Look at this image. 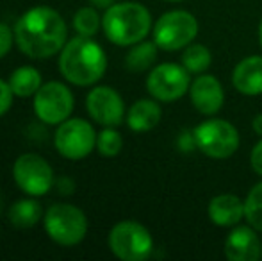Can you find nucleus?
<instances>
[{
	"mask_svg": "<svg viewBox=\"0 0 262 261\" xmlns=\"http://www.w3.org/2000/svg\"><path fill=\"white\" fill-rule=\"evenodd\" d=\"M14 39L25 56L34 59L50 57L64 47L66 24L61 14L50 7H32L16 22Z\"/></svg>",
	"mask_w": 262,
	"mask_h": 261,
	"instance_id": "1",
	"label": "nucleus"
},
{
	"mask_svg": "<svg viewBox=\"0 0 262 261\" xmlns=\"http://www.w3.org/2000/svg\"><path fill=\"white\" fill-rule=\"evenodd\" d=\"M107 68V57L102 47L88 36L70 39L61 49L59 70L62 77L77 86L95 84Z\"/></svg>",
	"mask_w": 262,
	"mask_h": 261,
	"instance_id": "2",
	"label": "nucleus"
},
{
	"mask_svg": "<svg viewBox=\"0 0 262 261\" xmlns=\"http://www.w3.org/2000/svg\"><path fill=\"white\" fill-rule=\"evenodd\" d=\"M104 32L109 42L120 47H130L143 42L152 27V16L138 2L113 4L102 18Z\"/></svg>",
	"mask_w": 262,
	"mask_h": 261,
	"instance_id": "3",
	"label": "nucleus"
},
{
	"mask_svg": "<svg viewBox=\"0 0 262 261\" xmlns=\"http://www.w3.org/2000/svg\"><path fill=\"white\" fill-rule=\"evenodd\" d=\"M198 34V22L191 13L182 9L168 11L154 25V42L159 49L180 50L193 43Z\"/></svg>",
	"mask_w": 262,
	"mask_h": 261,
	"instance_id": "4",
	"label": "nucleus"
},
{
	"mask_svg": "<svg viewBox=\"0 0 262 261\" xmlns=\"http://www.w3.org/2000/svg\"><path fill=\"white\" fill-rule=\"evenodd\" d=\"M45 231L55 244L72 247L86 236L88 218L82 209L72 204H54L45 215Z\"/></svg>",
	"mask_w": 262,
	"mask_h": 261,
	"instance_id": "5",
	"label": "nucleus"
},
{
	"mask_svg": "<svg viewBox=\"0 0 262 261\" xmlns=\"http://www.w3.org/2000/svg\"><path fill=\"white\" fill-rule=\"evenodd\" d=\"M109 247L116 258L123 261H145L154 251V240L145 226L125 220L111 229Z\"/></svg>",
	"mask_w": 262,
	"mask_h": 261,
	"instance_id": "6",
	"label": "nucleus"
},
{
	"mask_svg": "<svg viewBox=\"0 0 262 261\" xmlns=\"http://www.w3.org/2000/svg\"><path fill=\"white\" fill-rule=\"evenodd\" d=\"M193 134L196 149L214 159H227L239 149V132L227 120H205Z\"/></svg>",
	"mask_w": 262,
	"mask_h": 261,
	"instance_id": "7",
	"label": "nucleus"
},
{
	"mask_svg": "<svg viewBox=\"0 0 262 261\" xmlns=\"http://www.w3.org/2000/svg\"><path fill=\"white\" fill-rule=\"evenodd\" d=\"M55 149L66 159H82L97 147V134L90 122L82 118L64 120L55 131Z\"/></svg>",
	"mask_w": 262,
	"mask_h": 261,
	"instance_id": "8",
	"label": "nucleus"
},
{
	"mask_svg": "<svg viewBox=\"0 0 262 261\" xmlns=\"http://www.w3.org/2000/svg\"><path fill=\"white\" fill-rule=\"evenodd\" d=\"M73 111V95L62 83H47L34 95V113L41 122L55 126L68 120Z\"/></svg>",
	"mask_w": 262,
	"mask_h": 261,
	"instance_id": "9",
	"label": "nucleus"
},
{
	"mask_svg": "<svg viewBox=\"0 0 262 261\" xmlns=\"http://www.w3.org/2000/svg\"><path fill=\"white\" fill-rule=\"evenodd\" d=\"M16 185L32 197L45 195L54 185V170L38 154H21L13 165Z\"/></svg>",
	"mask_w": 262,
	"mask_h": 261,
	"instance_id": "10",
	"label": "nucleus"
},
{
	"mask_svg": "<svg viewBox=\"0 0 262 261\" xmlns=\"http://www.w3.org/2000/svg\"><path fill=\"white\" fill-rule=\"evenodd\" d=\"M146 90L156 101L173 102L189 91V72L184 65L162 63L150 72Z\"/></svg>",
	"mask_w": 262,
	"mask_h": 261,
	"instance_id": "11",
	"label": "nucleus"
},
{
	"mask_svg": "<svg viewBox=\"0 0 262 261\" xmlns=\"http://www.w3.org/2000/svg\"><path fill=\"white\" fill-rule=\"evenodd\" d=\"M86 108L91 118L105 127L120 126L123 120V101L120 93L109 86H98L91 90L86 98Z\"/></svg>",
	"mask_w": 262,
	"mask_h": 261,
	"instance_id": "12",
	"label": "nucleus"
},
{
	"mask_svg": "<svg viewBox=\"0 0 262 261\" xmlns=\"http://www.w3.org/2000/svg\"><path fill=\"white\" fill-rule=\"evenodd\" d=\"M189 95L193 106L202 115H216L223 108V86L214 75H198L191 83Z\"/></svg>",
	"mask_w": 262,
	"mask_h": 261,
	"instance_id": "13",
	"label": "nucleus"
},
{
	"mask_svg": "<svg viewBox=\"0 0 262 261\" xmlns=\"http://www.w3.org/2000/svg\"><path fill=\"white\" fill-rule=\"evenodd\" d=\"M225 256L230 261H257L262 256L260 240L253 227H235L225 240Z\"/></svg>",
	"mask_w": 262,
	"mask_h": 261,
	"instance_id": "14",
	"label": "nucleus"
},
{
	"mask_svg": "<svg viewBox=\"0 0 262 261\" xmlns=\"http://www.w3.org/2000/svg\"><path fill=\"white\" fill-rule=\"evenodd\" d=\"M234 88L243 95L255 97L262 93V56H250L239 61L232 73Z\"/></svg>",
	"mask_w": 262,
	"mask_h": 261,
	"instance_id": "15",
	"label": "nucleus"
},
{
	"mask_svg": "<svg viewBox=\"0 0 262 261\" xmlns=\"http://www.w3.org/2000/svg\"><path fill=\"white\" fill-rule=\"evenodd\" d=\"M209 218L220 227L235 226L245 218V202L232 193L216 195L209 202Z\"/></svg>",
	"mask_w": 262,
	"mask_h": 261,
	"instance_id": "16",
	"label": "nucleus"
},
{
	"mask_svg": "<svg viewBox=\"0 0 262 261\" xmlns=\"http://www.w3.org/2000/svg\"><path fill=\"white\" fill-rule=\"evenodd\" d=\"M161 106L156 101H148V98H141L127 113V124L132 131L136 132H146L152 131L154 127L161 122Z\"/></svg>",
	"mask_w": 262,
	"mask_h": 261,
	"instance_id": "17",
	"label": "nucleus"
},
{
	"mask_svg": "<svg viewBox=\"0 0 262 261\" xmlns=\"http://www.w3.org/2000/svg\"><path fill=\"white\" fill-rule=\"evenodd\" d=\"M9 86L14 95L18 97H31L41 88V75L32 66H21L14 70L9 79Z\"/></svg>",
	"mask_w": 262,
	"mask_h": 261,
	"instance_id": "18",
	"label": "nucleus"
},
{
	"mask_svg": "<svg viewBox=\"0 0 262 261\" xmlns=\"http://www.w3.org/2000/svg\"><path fill=\"white\" fill-rule=\"evenodd\" d=\"M41 206L36 200L31 198H21V200L14 202L9 209V222L14 227H20V229H27L32 227L39 222L41 218Z\"/></svg>",
	"mask_w": 262,
	"mask_h": 261,
	"instance_id": "19",
	"label": "nucleus"
},
{
	"mask_svg": "<svg viewBox=\"0 0 262 261\" xmlns=\"http://www.w3.org/2000/svg\"><path fill=\"white\" fill-rule=\"evenodd\" d=\"M157 43L156 42H139L128 50L125 66L130 72H145L157 59Z\"/></svg>",
	"mask_w": 262,
	"mask_h": 261,
	"instance_id": "20",
	"label": "nucleus"
},
{
	"mask_svg": "<svg viewBox=\"0 0 262 261\" xmlns=\"http://www.w3.org/2000/svg\"><path fill=\"white\" fill-rule=\"evenodd\" d=\"M212 56L205 45H187L182 54V65L189 73H204L210 66Z\"/></svg>",
	"mask_w": 262,
	"mask_h": 261,
	"instance_id": "21",
	"label": "nucleus"
},
{
	"mask_svg": "<svg viewBox=\"0 0 262 261\" xmlns=\"http://www.w3.org/2000/svg\"><path fill=\"white\" fill-rule=\"evenodd\" d=\"M245 218L255 231H262V181L257 183L246 197Z\"/></svg>",
	"mask_w": 262,
	"mask_h": 261,
	"instance_id": "22",
	"label": "nucleus"
},
{
	"mask_svg": "<svg viewBox=\"0 0 262 261\" xmlns=\"http://www.w3.org/2000/svg\"><path fill=\"white\" fill-rule=\"evenodd\" d=\"M73 27L80 36H91L97 34L98 27H100V16L93 7H82L77 11L75 18H73Z\"/></svg>",
	"mask_w": 262,
	"mask_h": 261,
	"instance_id": "23",
	"label": "nucleus"
},
{
	"mask_svg": "<svg viewBox=\"0 0 262 261\" xmlns=\"http://www.w3.org/2000/svg\"><path fill=\"white\" fill-rule=\"evenodd\" d=\"M121 147H123V139H121L120 132L114 131L113 127H107L97 136V149L102 156H116V154H120Z\"/></svg>",
	"mask_w": 262,
	"mask_h": 261,
	"instance_id": "24",
	"label": "nucleus"
},
{
	"mask_svg": "<svg viewBox=\"0 0 262 261\" xmlns=\"http://www.w3.org/2000/svg\"><path fill=\"white\" fill-rule=\"evenodd\" d=\"M13 90H11L9 83H4L0 79V116L6 115L9 111L11 104H13Z\"/></svg>",
	"mask_w": 262,
	"mask_h": 261,
	"instance_id": "25",
	"label": "nucleus"
},
{
	"mask_svg": "<svg viewBox=\"0 0 262 261\" xmlns=\"http://www.w3.org/2000/svg\"><path fill=\"white\" fill-rule=\"evenodd\" d=\"M13 45V32L6 24H0V59L11 50Z\"/></svg>",
	"mask_w": 262,
	"mask_h": 261,
	"instance_id": "26",
	"label": "nucleus"
},
{
	"mask_svg": "<svg viewBox=\"0 0 262 261\" xmlns=\"http://www.w3.org/2000/svg\"><path fill=\"white\" fill-rule=\"evenodd\" d=\"M250 161H252V168L255 170V174L262 175V139L257 143L255 147H253Z\"/></svg>",
	"mask_w": 262,
	"mask_h": 261,
	"instance_id": "27",
	"label": "nucleus"
},
{
	"mask_svg": "<svg viewBox=\"0 0 262 261\" xmlns=\"http://www.w3.org/2000/svg\"><path fill=\"white\" fill-rule=\"evenodd\" d=\"M95 7H100V9H109L114 4V0H90Z\"/></svg>",
	"mask_w": 262,
	"mask_h": 261,
	"instance_id": "28",
	"label": "nucleus"
},
{
	"mask_svg": "<svg viewBox=\"0 0 262 261\" xmlns=\"http://www.w3.org/2000/svg\"><path fill=\"white\" fill-rule=\"evenodd\" d=\"M252 127H253V131H255L257 134L262 136V113H260V115H257L255 118H253Z\"/></svg>",
	"mask_w": 262,
	"mask_h": 261,
	"instance_id": "29",
	"label": "nucleus"
},
{
	"mask_svg": "<svg viewBox=\"0 0 262 261\" xmlns=\"http://www.w3.org/2000/svg\"><path fill=\"white\" fill-rule=\"evenodd\" d=\"M259 43H260V47H262V22H260V25H259Z\"/></svg>",
	"mask_w": 262,
	"mask_h": 261,
	"instance_id": "30",
	"label": "nucleus"
},
{
	"mask_svg": "<svg viewBox=\"0 0 262 261\" xmlns=\"http://www.w3.org/2000/svg\"><path fill=\"white\" fill-rule=\"evenodd\" d=\"M169 2H182V0H169Z\"/></svg>",
	"mask_w": 262,
	"mask_h": 261,
	"instance_id": "31",
	"label": "nucleus"
}]
</instances>
